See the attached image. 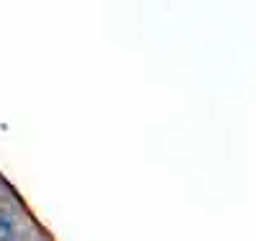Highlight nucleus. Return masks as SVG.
<instances>
[{
    "mask_svg": "<svg viewBox=\"0 0 256 241\" xmlns=\"http://www.w3.org/2000/svg\"><path fill=\"white\" fill-rule=\"evenodd\" d=\"M18 221L6 208H0V241H18Z\"/></svg>",
    "mask_w": 256,
    "mask_h": 241,
    "instance_id": "nucleus-1",
    "label": "nucleus"
}]
</instances>
